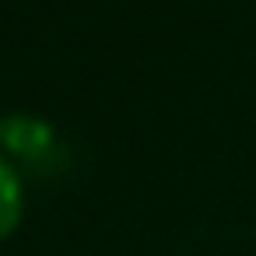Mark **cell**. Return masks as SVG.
Listing matches in <instances>:
<instances>
[{
  "label": "cell",
  "mask_w": 256,
  "mask_h": 256,
  "mask_svg": "<svg viewBox=\"0 0 256 256\" xmlns=\"http://www.w3.org/2000/svg\"><path fill=\"white\" fill-rule=\"evenodd\" d=\"M0 140L8 144V151H14L28 172L36 176H46V172H56L64 162H67V151L56 144L53 130L42 123V120H32V116H11L0 123Z\"/></svg>",
  "instance_id": "cell-1"
},
{
  "label": "cell",
  "mask_w": 256,
  "mask_h": 256,
  "mask_svg": "<svg viewBox=\"0 0 256 256\" xmlns=\"http://www.w3.org/2000/svg\"><path fill=\"white\" fill-rule=\"evenodd\" d=\"M18 207H22V193H18V179L14 172L0 162V232H8L18 218Z\"/></svg>",
  "instance_id": "cell-2"
}]
</instances>
